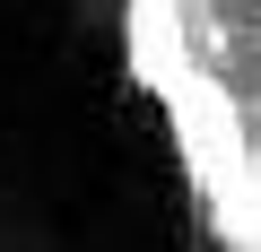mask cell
I'll use <instances>...</instances> for the list:
<instances>
[{"label":"cell","instance_id":"cell-1","mask_svg":"<svg viewBox=\"0 0 261 252\" xmlns=\"http://www.w3.org/2000/svg\"><path fill=\"white\" fill-rule=\"evenodd\" d=\"M0 252H261V148L192 0H0Z\"/></svg>","mask_w":261,"mask_h":252}]
</instances>
